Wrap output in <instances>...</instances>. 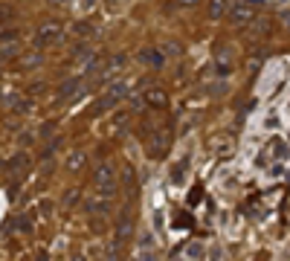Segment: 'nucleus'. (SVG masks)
Returning <instances> with one entry per match:
<instances>
[{
    "mask_svg": "<svg viewBox=\"0 0 290 261\" xmlns=\"http://www.w3.org/2000/svg\"><path fill=\"white\" fill-rule=\"evenodd\" d=\"M87 209H90V215H99V218H102V215H107V212H110V200H107V197H90V200H87Z\"/></svg>",
    "mask_w": 290,
    "mask_h": 261,
    "instance_id": "0eeeda50",
    "label": "nucleus"
},
{
    "mask_svg": "<svg viewBox=\"0 0 290 261\" xmlns=\"http://www.w3.org/2000/svg\"><path fill=\"white\" fill-rule=\"evenodd\" d=\"M229 3L232 0H209V18L212 21H221L226 15V9H229Z\"/></svg>",
    "mask_w": 290,
    "mask_h": 261,
    "instance_id": "1a4fd4ad",
    "label": "nucleus"
},
{
    "mask_svg": "<svg viewBox=\"0 0 290 261\" xmlns=\"http://www.w3.org/2000/svg\"><path fill=\"white\" fill-rule=\"evenodd\" d=\"M229 70H232V61H229V55H226V52H221V55H218V73L226 76Z\"/></svg>",
    "mask_w": 290,
    "mask_h": 261,
    "instance_id": "f3484780",
    "label": "nucleus"
},
{
    "mask_svg": "<svg viewBox=\"0 0 290 261\" xmlns=\"http://www.w3.org/2000/svg\"><path fill=\"white\" fill-rule=\"evenodd\" d=\"M9 18H15V9L3 3V6H0V21H9Z\"/></svg>",
    "mask_w": 290,
    "mask_h": 261,
    "instance_id": "bb28decb",
    "label": "nucleus"
},
{
    "mask_svg": "<svg viewBox=\"0 0 290 261\" xmlns=\"http://www.w3.org/2000/svg\"><path fill=\"white\" fill-rule=\"evenodd\" d=\"M105 96H107L110 102H113V104H116L119 99L128 96V81H113V84L107 87V93H105Z\"/></svg>",
    "mask_w": 290,
    "mask_h": 261,
    "instance_id": "6e6552de",
    "label": "nucleus"
},
{
    "mask_svg": "<svg viewBox=\"0 0 290 261\" xmlns=\"http://www.w3.org/2000/svg\"><path fill=\"white\" fill-rule=\"evenodd\" d=\"M15 229L18 232H32V218L29 215H18L15 218Z\"/></svg>",
    "mask_w": 290,
    "mask_h": 261,
    "instance_id": "2eb2a0df",
    "label": "nucleus"
},
{
    "mask_svg": "<svg viewBox=\"0 0 290 261\" xmlns=\"http://www.w3.org/2000/svg\"><path fill=\"white\" fill-rule=\"evenodd\" d=\"M90 229H93V232H102V218H90Z\"/></svg>",
    "mask_w": 290,
    "mask_h": 261,
    "instance_id": "c85d7f7f",
    "label": "nucleus"
},
{
    "mask_svg": "<svg viewBox=\"0 0 290 261\" xmlns=\"http://www.w3.org/2000/svg\"><path fill=\"white\" fill-rule=\"evenodd\" d=\"M177 3H180V6H186V9H192V6H197V3H200V0H177Z\"/></svg>",
    "mask_w": 290,
    "mask_h": 261,
    "instance_id": "7c9ffc66",
    "label": "nucleus"
},
{
    "mask_svg": "<svg viewBox=\"0 0 290 261\" xmlns=\"http://www.w3.org/2000/svg\"><path fill=\"white\" fill-rule=\"evenodd\" d=\"M38 212H41L44 218H50V212H53V203H50V200H41V203H38Z\"/></svg>",
    "mask_w": 290,
    "mask_h": 261,
    "instance_id": "a878e982",
    "label": "nucleus"
},
{
    "mask_svg": "<svg viewBox=\"0 0 290 261\" xmlns=\"http://www.w3.org/2000/svg\"><path fill=\"white\" fill-rule=\"evenodd\" d=\"M73 32L81 35V38H90V35L96 32V26H93L90 21H79V24H73Z\"/></svg>",
    "mask_w": 290,
    "mask_h": 261,
    "instance_id": "f8f14e48",
    "label": "nucleus"
},
{
    "mask_svg": "<svg viewBox=\"0 0 290 261\" xmlns=\"http://www.w3.org/2000/svg\"><path fill=\"white\" fill-rule=\"evenodd\" d=\"M209 93H212V96H224V93H226V84H224V81H215V84L209 87Z\"/></svg>",
    "mask_w": 290,
    "mask_h": 261,
    "instance_id": "393cba45",
    "label": "nucleus"
},
{
    "mask_svg": "<svg viewBox=\"0 0 290 261\" xmlns=\"http://www.w3.org/2000/svg\"><path fill=\"white\" fill-rule=\"evenodd\" d=\"M128 119H131L128 113H116V116H113V128H116V130H122L125 125H128Z\"/></svg>",
    "mask_w": 290,
    "mask_h": 261,
    "instance_id": "5701e85b",
    "label": "nucleus"
},
{
    "mask_svg": "<svg viewBox=\"0 0 290 261\" xmlns=\"http://www.w3.org/2000/svg\"><path fill=\"white\" fill-rule=\"evenodd\" d=\"M81 165H84V151H73L70 160H67V168H70V171H79Z\"/></svg>",
    "mask_w": 290,
    "mask_h": 261,
    "instance_id": "4468645a",
    "label": "nucleus"
},
{
    "mask_svg": "<svg viewBox=\"0 0 290 261\" xmlns=\"http://www.w3.org/2000/svg\"><path fill=\"white\" fill-rule=\"evenodd\" d=\"M76 9H79V15H87V12H93V9H96V0H79V3H76Z\"/></svg>",
    "mask_w": 290,
    "mask_h": 261,
    "instance_id": "a211bd4d",
    "label": "nucleus"
},
{
    "mask_svg": "<svg viewBox=\"0 0 290 261\" xmlns=\"http://www.w3.org/2000/svg\"><path fill=\"white\" fill-rule=\"evenodd\" d=\"M38 64H41V52H29V55L24 58V67H29V70L38 67Z\"/></svg>",
    "mask_w": 290,
    "mask_h": 261,
    "instance_id": "b1692460",
    "label": "nucleus"
},
{
    "mask_svg": "<svg viewBox=\"0 0 290 261\" xmlns=\"http://www.w3.org/2000/svg\"><path fill=\"white\" fill-rule=\"evenodd\" d=\"M186 256H189V259H192V261H197V259H200V256H203V244H192V247L186 250Z\"/></svg>",
    "mask_w": 290,
    "mask_h": 261,
    "instance_id": "4be33fe9",
    "label": "nucleus"
},
{
    "mask_svg": "<svg viewBox=\"0 0 290 261\" xmlns=\"http://www.w3.org/2000/svg\"><path fill=\"white\" fill-rule=\"evenodd\" d=\"M26 165H29V154L24 151V154H15V157L6 163V168H9L12 174H18V171H26Z\"/></svg>",
    "mask_w": 290,
    "mask_h": 261,
    "instance_id": "9d476101",
    "label": "nucleus"
},
{
    "mask_svg": "<svg viewBox=\"0 0 290 261\" xmlns=\"http://www.w3.org/2000/svg\"><path fill=\"white\" fill-rule=\"evenodd\" d=\"M64 32V26L58 24V21H44L38 29H35V50H44V47H50V44H55L58 38Z\"/></svg>",
    "mask_w": 290,
    "mask_h": 261,
    "instance_id": "f03ea898",
    "label": "nucleus"
},
{
    "mask_svg": "<svg viewBox=\"0 0 290 261\" xmlns=\"http://www.w3.org/2000/svg\"><path fill=\"white\" fill-rule=\"evenodd\" d=\"M93 186H96V195L99 197H110L116 195V168L110 163H99L96 165V171H93Z\"/></svg>",
    "mask_w": 290,
    "mask_h": 261,
    "instance_id": "f257e3e1",
    "label": "nucleus"
},
{
    "mask_svg": "<svg viewBox=\"0 0 290 261\" xmlns=\"http://www.w3.org/2000/svg\"><path fill=\"white\" fill-rule=\"evenodd\" d=\"M145 102H148L151 107H165V102H168V99H165V93H162V90H148Z\"/></svg>",
    "mask_w": 290,
    "mask_h": 261,
    "instance_id": "ddd939ff",
    "label": "nucleus"
},
{
    "mask_svg": "<svg viewBox=\"0 0 290 261\" xmlns=\"http://www.w3.org/2000/svg\"><path fill=\"white\" fill-rule=\"evenodd\" d=\"M70 261H87V259H84L81 253H76V256H73V259H70Z\"/></svg>",
    "mask_w": 290,
    "mask_h": 261,
    "instance_id": "2f4dec72",
    "label": "nucleus"
},
{
    "mask_svg": "<svg viewBox=\"0 0 290 261\" xmlns=\"http://www.w3.org/2000/svg\"><path fill=\"white\" fill-rule=\"evenodd\" d=\"M0 102H3V93H0Z\"/></svg>",
    "mask_w": 290,
    "mask_h": 261,
    "instance_id": "473e14b6",
    "label": "nucleus"
},
{
    "mask_svg": "<svg viewBox=\"0 0 290 261\" xmlns=\"http://www.w3.org/2000/svg\"><path fill=\"white\" fill-rule=\"evenodd\" d=\"M139 61H145V64H151L154 70H160L165 64V55H162V50H142L139 52Z\"/></svg>",
    "mask_w": 290,
    "mask_h": 261,
    "instance_id": "423d86ee",
    "label": "nucleus"
},
{
    "mask_svg": "<svg viewBox=\"0 0 290 261\" xmlns=\"http://www.w3.org/2000/svg\"><path fill=\"white\" fill-rule=\"evenodd\" d=\"M29 107H32V102H15V116H24V113H29Z\"/></svg>",
    "mask_w": 290,
    "mask_h": 261,
    "instance_id": "412c9836",
    "label": "nucleus"
},
{
    "mask_svg": "<svg viewBox=\"0 0 290 261\" xmlns=\"http://www.w3.org/2000/svg\"><path fill=\"white\" fill-rule=\"evenodd\" d=\"M76 200H79V192H76V189H70V192L64 195V203H67V206H73Z\"/></svg>",
    "mask_w": 290,
    "mask_h": 261,
    "instance_id": "cd10ccee",
    "label": "nucleus"
},
{
    "mask_svg": "<svg viewBox=\"0 0 290 261\" xmlns=\"http://www.w3.org/2000/svg\"><path fill=\"white\" fill-rule=\"evenodd\" d=\"M81 84H84L81 78H70V81H64V84L58 87V99H61V102H70V99H76L79 93H81Z\"/></svg>",
    "mask_w": 290,
    "mask_h": 261,
    "instance_id": "39448f33",
    "label": "nucleus"
},
{
    "mask_svg": "<svg viewBox=\"0 0 290 261\" xmlns=\"http://www.w3.org/2000/svg\"><path fill=\"white\" fill-rule=\"evenodd\" d=\"M18 38H21L18 29H3V32H0V44H12V41H18Z\"/></svg>",
    "mask_w": 290,
    "mask_h": 261,
    "instance_id": "6ab92c4d",
    "label": "nucleus"
},
{
    "mask_svg": "<svg viewBox=\"0 0 290 261\" xmlns=\"http://www.w3.org/2000/svg\"><path fill=\"white\" fill-rule=\"evenodd\" d=\"M186 171H189V157H183L180 163L171 168V180H174V183L180 186V183H183V174H186Z\"/></svg>",
    "mask_w": 290,
    "mask_h": 261,
    "instance_id": "9b49d317",
    "label": "nucleus"
},
{
    "mask_svg": "<svg viewBox=\"0 0 290 261\" xmlns=\"http://www.w3.org/2000/svg\"><path fill=\"white\" fill-rule=\"evenodd\" d=\"M131 232H133V215H131V209H122L119 218H116V238H113V244L116 247L125 244L131 238Z\"/></svg>",
    "mask_w": 290,
    "mask_h": 261,
    "instance_id": "20e7f679",
    "label": "nucleus"
},
{
    "mask_svg": "<svg viewBox=\"0 0 290 261\" xmlns=\"http://www.w3.org/2000/svg\"><path fill=\"white\" fill-rule=\"evenodd\" d=\"M18 50H21L18 44H9V47H3V50H0V58H15V55H18Z\"/></svg>",
    "mask_w": 290,
    "mask_h": 261,
    "instance_id": "aec40b11",
    "label": "nucleus"
},
{
    "mask_svg": "<svg viewBox=\"0 0 290 261\" xmlns=\"http://www.w3.org/2000/svg\"><path fill=\"white\" fill-rule=\"evenodd\" d=\"M229 21L235 24V26H244V24H250L253 18H256V12H253V6L247 3V0H235V3H229Z\"/></svg>",
    "mask_w": 290,
    "mask_h": 261,
    "instance_id": "7ed1b4c3",
    "label": "nucleus"
},
{
    "mask_svg": "<svg viewBox=\"0 0 290 261\" xmlns=\"http://www.w3.org/2000/svg\"><path fill=\"white\" fill-rule=\"evenodd\" d=\"M35 261H50V253H47V250H38V253H35Z\"/></svg>",
    "mask_w": 290,
    "mask_h": 261,
    "instance_id": "c756f323",
    "label": "nucleus"
},
{
    "mask_svg": "<svg viewBox=\"0 0 290 261\" xmlns=\"http://www.w3.org/2000/svg\"><path fill=\"white\" fill-rule=\"evenodd\" d=\"M110 107H113V102H110V99H107V96H99L96 104H93V113H105V110H110Z\"/></svg>",
    "mask_w": 290,
    "mask_h": 261,
    "instance_id": "dca6fc26",
    "label": "nucleus"
}]
</instances>
